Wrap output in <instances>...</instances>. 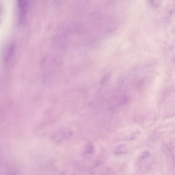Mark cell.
<instances>
[{
    "label": "cell",
    "instance_id": "6da1fadb",
    "mask_svg": "<svg viewBox=\"0 0 175 175\" xmlns=\"http://www.w3.org/2000/svg\"><path fill=\"white\" fill-rule=\"evenodd\" d=\"M28 6V3L26 1H19L17 2L18 12L19 21L22 22L24 20Z\"/></svg>",
    "mask_w": 175,
    "mask_h": 175
},
{
    "label": "cell",
    "instance_id": "7a4b0ae2",
    "mask_svg": "<svg viewBox=\"0 0 175 175\" xmlns=\"http://www.w3.org/2000/svg\"><path fill=\"white\" fill-rule=\"evenodd\" d=\"M14 49V46L13 44L9 46L5 58V60L6 62H7L10 60L13 55Z\"/></svg>",
    "mask_w": 175,
    "mask_h": 175
},
{
    "label": "cell",
    "instance_id": "3957f363",
    "mask_svg": "<svg viewBox=\"0 0 175 175\" xmlns=\"http://www.w3.org/2000/svg\"><path fill=\"white\" fill-rule=\"evenodd\" d=\"M127 146L125 145L122 144L119 146L116 150V153L118 154H124L127 152Z\"/></svg>",
    "mask_w": 175,
    "mask_h": 175
},
{
    "label": "cell",
    "instance_id": "277c9868",
    "mask_svg": "<svg viewBox=\"0 0 175 175\" xmlns=\"http://www.w3.org/2000/svg\"><path fill=\"white\" fill-rule=\"evenodd\" d=\"M150 155V153L148 152H145L143 154V155L142 156V158H147Z\"/></svg>",
    "mask_w": 175,
    "mask_h": 175
}]
</instances>
